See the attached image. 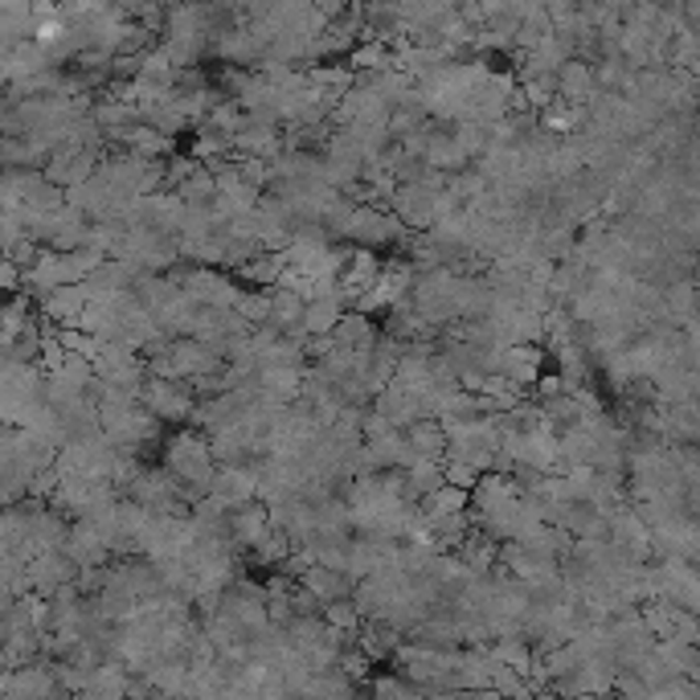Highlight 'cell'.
Returning <instances> with one entry per match:
<instances>
[{
	"instance_id": "1",
	"label": "cell",
	"mask_w": 700,
	"mask_h": 700,
	"mask_svg": "<svg viewBox=\"0 0 700 700\" xmlns=\"http://www.w3.org/2000/svg\"><path fill=\"white\" fill-rule=\"evenodd\" d=\"M373 410L386 418V422H393L398 431L426 414V405H422V393H418L414 386L398 381V377H389L386 386L377 389V405H373Z\"/></svg>"
},
{
	"instance_id": "2",
	"label": "cell",
	"mask_w": 700,
	"mask_h": 700,
	"mask_svg": "<svg viewBox=\"0 0 700 700\" xmlns=\"http://www.w3.org/2000/svg\"><path fill=\"white\" fill-rule=\"evenodd\" d=\"M148 410L152 418H160V422H189V414H193V389L185 386V381H173V377H156L148 386Z\"/></svg>"
},
{
	"instance_id": "5",
	"label": "cell",
	"mask_w": 700,
	"mask_h": 700,
	"mask_svg": "<svg viewBox=\"0 0 700 700\" xmlns=\"http://www.w3.org/2000/svg\"><path fill=\"white\" fill-rule=\"evenodd\" d=\"M467 508V492L463 488H455V484H438L434 492L422 496V504H418V512L426 516V524L438 521V516H451V512H463Z\"/></svg>"
},
{
	"instance_id": "6",
	"label": "cell",
	"mask_w": 700,
	"mask_h": 700,
	"mask_svg": "<svg viewBox=\"0 0 700 700\" xmlns=\"http://www.w3.org/2000/svg\"><path fill=\"white\" fill-rule=\"evenodd\" d=\"M135 152H148V156H165L168 144H165V135L160 132H135Z\"/></svg>"
},
{
	"instance_id": "3",
	"label": "cell",
	"mask_w": 700,
	"mask_h": 700,
	"mask_svg": "<svg viewBox=\"0 0 700 700\" xmlns=\"http://www.w3.org/2000/svg\"><path fill=\"white\" fill-rule=\"evenodd\" d=\"M270 529V516H267V504H254V500H246V504L230 508L225 512V533H230V541L234 545H242V549H251L258 536Z\"/></svg>"
},
{
	"instance_id": "4",
	"label": "cell",
	"mask_w": 700,
	"mask_h": 700,
	"mask_svg": "<svg viewBox=\"0 0 700 700\" xmlns=\"http://www.w3.org/2000/svg\"><path fill=\"white\" fill-rule=\"evenodd\" d=\"M402 438H405V447L414 451V455H422V459H443V455H447V431H443L438 418L431 414H422L418 422L402 426Z\"/></svg>"
}]
</instances>
